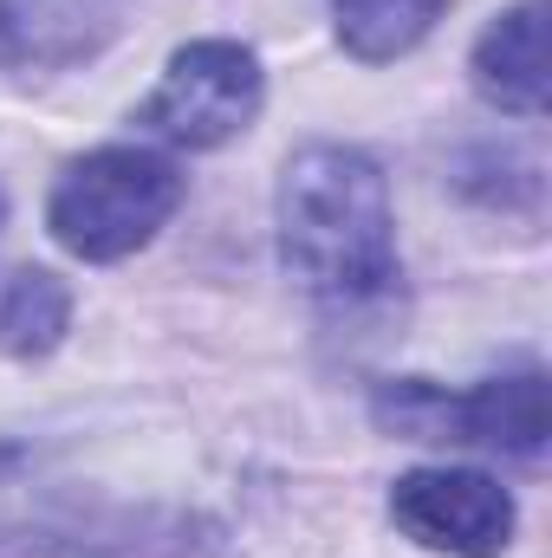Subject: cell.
<instances>
[{"label": "cell", "instance_id": "obj_3", "mask_svg": "<svg viewBox=\"0 0 552 558\" xmlns=\"http://www.w3.org/2000/svg\"><path fill=\"white\" fill-rule=\"evenodd\" d=\"M371 416L404 441H468V448H494V454H520V461H533L547 448L552 428L540 371H507V377H488L461 397L435 390L429 377H404V384L377 390Z\"/></svg>", "mask_w": 552, "mask_h": 558}, {"label": "cell", "instance_id": "obj_8", "mask_svg": "<svg viewBox=\"0 0 552 558\" xmlns=\"http://www.w3.org/2000/svg\"><path fill=\"white\" fill-rule=\"evenodd\" d=\"M442 7L448 0H332V20H338V46L351 59L391 65L435 33Z\"/></svg>", "mask_w": 552, "mask_h": 558}, {"label": "cell", "instance_id": "obj_1", "mask_svg": "<svg viewBox=\"0 0 552 558\" xmlns=\"http://www.w3.org/2000/svg\"><path fill=\"white\" fill-rule=\"evenodd\" d=\"M279 267L319 299H377L397 279L384 169L351 143H305L279 169Z\"/></svg>", "mask_w": 552, "mask_h": 558}, {"label": "cell", "instance_id": "obj_6", "mask_svg": "<svg viewBox=\"0 0 552 558\" xmlns=\"http://www.w3.org/2000/svg\"><path fill=\"white\" fill-rule=\"evenodd\" d=\"M131 0H0V72H65L98 59Z\"/></svg>", "mask_w": 552, "mask_h": 558}, {"label": "cell", "instance_id": "obj_7", "mask_svg": "<svg viewBox=\"0 0 552 558\" xmlns=\"http://www.w3.org/2000/svg\"><path fill=\"white\" fill-rule=\"evenodd\" d=\"M475 92L507 118H547V0L507 7L475 39Z\"/></svg>", "mask_w": 552, "mask_h": 558}, {"label": "cell", "instance_id": "obj_10", "mask_svg": "<svg viewBox=\"0 0 552 558\" xmlns=\"http://www.w3.org/2000/svg\"><path fill=\"white\" fill-rule=\"evenodd\" d=\"M0 215H7V208H0Z\"/></svg>", "mask_w": 552, "mask_h": 558}, {"label": "cell", "instance_id": "obj_9", "mask_svg": "<svg viewBox=\"0 0 552 558\" xmlns=\"http://www.w3.org/2000/svg\"><path fill=\"white\" fill-rule=\"evenodd\" d=\"M72 325V292L46 267H13L0 279V351L13 357H46Z\"/></svg>", "mask_w": 552, "mask_h": 558}, {"label": "cell", "instance_id": "obj_2", "mask_svg": "<svg viewBox=\"0 0 552 558\" xmlns=\"http://www.w3.org/2000/svg\"><path fill=\"white\" fill-rule=\"evenodd\" d=\"M182 208V169L156 149L111 143L79 156L46 202V228L79 260H124L156 241V228Z\"/></svg>", "mask_w": 552, "mask_h": 558}, {"label": "cell", "instance_id": "obj_5", "mask_svg": "<svg viewBox=\"0 0 552 558\" xmlns=\"http://www.w3.org/2000/svg\"><path fill=\"white\" fill-rule=\"evenodd\" d=\"M391 520L429 553L494 558L514 539V494L481 468H416L391 487Z\"/></svg>", "mask_w": 552, "mask_h": 558}, {"label": "cell", "instance_id": "obj_4", "mask_svg": "<svg viewBox=\"0 0 552 558\" xmlns=\"http://www.w3.org/2000/svg\"><path fill=\"white\" fill-rule=\"evenodd\" d=\"M261 98H267L261 59L241 39H195L163 65L143 124L176 149H221L254 124Z\"/></svg>", "mask_w": 552, "mask_h": 558}]
</instances>
